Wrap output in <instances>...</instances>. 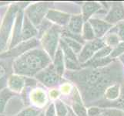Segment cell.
<instances>
[{
    "mask_svg": "<svg viewBox=\"0 0 124 116\" xmlns=\"http://www.w3.org/2000/svg\"><path fill=\"white\" fill-rule=\"evenodd\" d=\"M119 65L113 64L101 68L89 67L83 71L67 72L65 75L80 86L84 101L90 103L102 97L113 82L121 80L122 68Z\"/></svg>",
    "mask_w": 124,
    "mask_h": 116,
    "instance_id": "cell-1",
    "label": "cell"
},
{
    "mask_svg": "<svg viewBox=\"0 0 124 116\" xmlns=\"http://www.w3.org/2000/svg\"><path fill=\"white\" fill-rule=\"evenodd\" d=\"M50 62L51 58L46 51L33 49L17 57L12 63V69L16 74L33 76L49 67Z\"/></svg>",
    "mask_w": 124,
    "mask_h": 116,
    "instance_id": "cell-2",
    "label": "cell"
},
{
    "mask_svg": "<svg viewBox=\"0 0 124 116\" xmlns=\"http://www.w3.org/2000/svg\"><path fill=\"white\" fill-rule=\"evenodd\" d=\"M62 29L59 26L53 25L42 37V47L51 59H53L56 53L58 43L59 40V34Z\"/></svg>",
    "mask_w": 124,
    "mask_h": 116,
    "instance_id": "cell-3",
    "label": "cell"
},
{
    "mask_svg": "<svg viewBox=\"0 0 124 116\" xmlns=\"http://www.w3.org/2000/svg\"><path fill=\"white\" fill-rule=\"evenodd\" d=\"M50 4L49 2H39L29 6L25 9V16L34 26H39L43 21L45 16L49 12Z\"/></svg>",
    "mask_w": 124,
    "mask_h": 116,
    "instance_id": "cell-4",
    "label": "cell"
},
{
    "mask_svg": "<svg viewBox=\"0 0 124 116\" xmlns=\"http://www.w3.org/2000/svg\"><path fill=\"white\" fill-rule=\"evenodd\" d=\"M104 46H106L105 42L100 40V39H95L93 40L87 42L79 54V62L83 63H86L93 58L94 54L98 50H100Z\"/></svg>",
    "mask_w": 124,
    "mask_h": 116,
    "instance_id": "cell-5",
    "label": "cell"
},
{
    "mask_svg": "<svg viewBox=\"0 0 124 116\" xmlns=\"http://www.w3.org/2000/svg\"><path fill=\"white\" fill-rule=\"evenodd\" d=\"M39 45V41L36 39L32 38L31 40H26L23 43L19 44V46H15L13 49H12L8 52L4 53L3 54L0 55V58H6V57H16L24 54L25 53L28 52L29 50H33L35 47Z\"/></svg>",
    "mask_w": 124,
    "mask_h": 116,
    "instance_id": "cell-6",
    "label": "cell"
},
{
    "mask_svg": "<svg viewBox=\"0 0 124 116\" xmlns=\"http://www.w3.org/2000/svg\"><path fill=\"white\" fill-rule=\"evenodd\" d=\"M17 11V8L16 6H12L8 10V15L6 16L4 23L0 31V51H2L6 47V43L8 40V36L9 35L11 30V27L12 25L14 16Z\"/></svg>",
    "mask_w": 124,
    "mask_h": 116,
    "instance_id": "cell-7",
    "label": "cell"
},
{
    "mask_svg": "<svg viewBox=\"0 0 124 116\" xmlns=\"http://www.w3.org/2000/svg\"><path fill=\"white\" fill-rule=\"evenodd\" d=\"M36 78L47 87H53L56 85L60 81V76H59L55 71L54 66L50 65L47 67L43 71H40L36 75Z\"/></svg>",
    "mask_w": 124,
    "mask_h": 116,
    "instance_id": "cell-8",
    "label": "cell"
},
{
    "mask_svg": "<svg viewBox=\"0 0 124 116\" xmlns=\"http://www.w3.org/2000/svg\"><path fill=\"white\" fill-rule=\"evenodd\" d=\"M59 42H60V46L63 52L66 68L72 71H79L81 69V66L77 57H76V54L64 43L62 40Z\"/></svg>",
    "mask_w": 124,
    "mask_h": 116,
    "instance_id": "cell-9",
    "label": "cell"
},
{
    "mask_svg": "<svg viewBox=\"0 0 124 116\" xmlns=\"http://www.w3.org/2000/svg\"><path fill=\"white\" fill-rule=\"evenodd\" d=\"M124 19V4L121 2H113L105 17V21L113 24Z\"/></svg>",
    "mask_w": 124,
    "mask_h": 116,
    "instance_id": "cell-10",
    "label": "cell"
},
{
    "mask_svg": "<svg viewBox=\"0 0 124 116\" xmlns=\"http://www.w3.org/2000/svg\"><path fill=\"white\" fill-rule=\"evenodd\" d=\"M46 18L47 20L55 23L57 26H66L70 23L71 16L63 12L49 9L46 16Z\"/></svg>",
    "mask_w": 124,
    "mask_h": 116,
    "instance_id": "cell-11",
    "label": "cell"
},
{
    "mask_svg": "<svg viewBox=\"0 0 124 116\" xmlns=\"http://www.w3.org/2000/svg\"><path fill=\"white\" fill-rule=\"evenodd\" d=\"M89 23L92 26L96 38H101L113 26L106 21L98 18H90L89 19Z\"/></svg>",
    "mask_w": 124,
    "mask_h": 116,
    "instance_id": "cell-12",
    "label": "cell"
},
{
    "mask_svg": "<svg viewBox=\"0 0 124 116\" xmlns=\"http://www.w3.org/2000/svg\"><path fill=\"white\" fill-rule=\"evenodd\" d=\"M38 35V29H36L29 18L25 16L23 20V27L22 29V40H29L32 39L33 36Z\"/></svg>",
    "mask_w": 124,
    "mask_h": 116,
    "instance_id": "cell-13",
    "label": "cell"
},
{
    "mask_svg": "<svg viewBox=\"0 0 124 116\" xmlns=\"http://www.w3.org/2000/svg\"><path fill=\"white\" fill-rule=\"evenodd\" d=\"M83 18L81 15H74L71 16L69 24L67 25V29L72 33L80 35L81 32L83 31Z\"/></svg>",
    "mask_w": 124,
    "mask_h": 116,
    "instance_id": "cell-14",
    "label": "cell"
},
{
    "mask_svg": "<svg viewBox=\"0 0 124 116\" xmlns=\"http://www.w3.org/2000/svg\"><path fill=\"white\" fill-rule=\"evenodd\" d=\"M22 20H23V12L22 11H19V12L17 15L16 18V23L14 28V33L13 37H12V40L11 42L10 47L11 48H14L16 44L23 40H22Z\"/></svg>",
    "mask_w": 124,
    "mask_h": 116,
    "instance_id": "cell-15",
    "label": "cell"
},
{
    "mask_svg": "<svg viewBox=\"0 0 124 116\" xmlns=\"http://www.w3.org/2000/svg\"><path fill=\"white\" fill-rule=\"evenodd\" d=\"M101 8L100 3L96 2H86L83 6V18L84 22H87V20L90 19L91 16L99 11Z\"/></svg>",
    "mask_w": 124,
    "mask_h": 116,
    "instance_id": "cell-16",
    "label": "cell"
},
{
    "mask_svg": "<svg viewBox=\"0 0 124 116\" xmlns=\"http://www.w3.org/2000/svg\"><path fill=\"white\" fill-rule=\"evenodd\" d=\"M54 68L59 76L64 74V55L61 49H59L54 57Z\"/></svg>",
    "mask_w": 124,
    "mask_h": 116,
    "instance_id": "cell-17",
    "label": "cell"
},
{
    "mask_svg": "<svg viewBox=\"0 0 124 116\" xmlns=\"http://www.w3.org/2000/svg\"><path fill=\"white\" fill-rule=\"evenodd\" d=\"M8 84H9L10 88L12 91H20L21 90H22L24 84H25V80L22 77L13 76V77H11Z\"/></svg>",
    "mask_w": 124,
    "mask_h": 116,
    "instance_id": "cell-18",
    "label": "cell"
},
{
    "mask_svg": "<svg viewBox=\"0 0 124 116\" xmlns=\"http://www.w3.org/2000/svg\"><path fill=\"white\" fill-rule=\"evenodd\" d=\"M74 104L72 105L74 112L76 114L77 116H88L87 111L84 108V106L82 105L80 101V98L78 94H76L74 96Z\"/></svg>",
    "mask_w": 124,
    "mask_h": 116,
    "instance_id": "cell-19",
    "label": "cell"
},
{
    "mask_svg": "<svg viewBox=\"0 0 124 116\" xmlns=\"http://www.w3.org/2000/svg\"><path fill=\"white\" fill-rule=\"evenodd\" d=\"M62 40L76 54H79L81 52V50L83 49V44H80L79 42L68 37H62Z\"/></svg>",
    "mask_w": 124,
    "mask_h": 116,
    "instance_id": "cell-20",
    "label": "cell"
},
{
    "mask_svg": "<svg viewBox=\"0 0 124 116\" xmlns=\"http://www.w3.org/2000/svg\"><path fill=\"white\" fill-rule=\"evenodd\" d=\"M95 33L93 29L92 26L90 23L88 22H85L83 25V40H86L89 41H91L95 40Z\"/></svg>",
    "mask_w": 124,
    "mask_h": 116,
    "instance_id": "cell-21",
    "label": "cell"
},
{
    "mask_svg": "<svg viewBox=\"0 0 124 116\" xmlns=\"http://www.w3.org/2000/svg\"><path fill=\"white\" fill-rule=\"evenodd\" d=\"M119 84L111 85L109 88L106 89L105 92V97L109 100H115L119 97Z\"/></svg>",
    "mask_w": 124,
    "mask_h": 116,
    "instance_id": "cell-22",
    "label": "cell"
},
{
    "mask_svg": "<svg viewBox=\"0 0 124 116\" xmlns=\"http://www.w3.org/2000/svg\"><path fill=\"white\" fill-rule=\"evenodd\" d=\"M112 52V48L110 46H104L100 50H98L97 52L94 54L92 59L96 60V59H101V58H105L107 57V56L111 54Z\"/></svg>",
    "mask_w": 124,
    "mask_h": 116,
    "instance_id": "cell-23",
    "label": "cell"
},
{
    "mask_svg": "<svg viewBox=\"0 0 124 116\" xmlns=\"http://www.w3.org/2000/svg\"><path fill=\"white\" fill-rule=\"evenodd\" d=\"M105 44L106 42V44L109 45V46H110L112 48L113 46H117L119 44V37L118 35H116V33H109V35L106 36V40H105Z\"/></svg>",
    "mask_w": 124,
    "mask_h": 116,
    "instance_id": "cell-24",
    "label": "cell"
},
{
    "mask_svg": "<svg viewBox=\"0 0 124 116\" xmlns=\"http://www.w3.org/2000/svg\"><path fill=\"white\" fill-rule=\"evenodd\" d=\"M40 111L35 108H27L19 112L16 116H39Z\"/></svg>",
    "mask_w": 124,
    "mask_h": 116,
    "instance_id": "cell-25",
    "label": "cell"
},
{
    "mask_svg": "<svg viewBox=\"0 0 124 116\" xmlns=\"http://www.w3.org/2000/svg\"><path fill=\"white\" fill-rule=\"evenodd\" d=\"M12 95V93L7 89H5L0 94V112L2 111L4 108V105L6 104V101Z\"/></svg>",
    "mask_w": 124,
    "mask_h": 116,
    "instance_id": "cell-26",
    "label": "cell"
},
{
    "mask_svg": "<svg viewBox=\"0 0 124 116\" xmlns=\"http://www.w3.org/2000/svg\"><path fill=\"white\" fill-rule=\"evenodd\" d=\"M55 107H56V112L58 116H67V109L62 101H57L55 102Z\"/></svg>",
    "mask_w": 124,
    "mask_h": 116,
    "instance_id": "cell-27",
    "label": "cell"
},
{
    "mask_svg": "<svg viewBox=\"0 0 124 116\" xmlns=\"http://www.w3.org/2000/svg\"><path fill=\"white\" fill-rule=\"evenodd\" d=\"M123 54H124V42L119 44L117 46L114 48V50L111 52V58L116 57L118 56H121Z\"/></svg>",
    "mask_w": 124,
    "mask_h": 116,
    "instance_id": "cell-28",
    "label": "cell"
},
{
    "mask_svg": "<svg viewBox=\"0 0 124 116\" xmlns=\"http://www.w3.org/2000/svg\"><path fill=\"white\" fill-rule=\"evenodd\" d=\"M33 97L36 98L35 101L37 104H42L46 101V94L42 91H37L33 94Z\"/></svg>",
    "mask_w": 124,
    "mask_h": 116,
    "instance_id": "cell-29",
    "label": "cell"
},
{
    "mask_svg": "<svg viewBox=\"0 0 124 116\" xmlns=\"http://www.w3.org/2000/svg\"><path fill=\"white\" fill-rule=\"evenodd\" d=\"M103 110L96 108V107H92L88 110V116H100L102 114Z\"/></svg>",
    "mask_w": 124,
    "mask_h": 116,
    "instance_id": "cell-30",
    "label": "cell"
},
{
    "mask_svg": "<svg viewBox=\"0 0 124 116\" xmlns=\"http://www.w3.org/2000/svg\"><path fill=\"white\" fill-rule=\"evenodd\" d=\"M117 28V35L119 36V39L124 41V23L119 24Z\"/></svg>",
    "mask_w": 124,
    "mask_h": 116,
    "instance_id": "cell-31",
    "label": "cell"
},
{
    "mask_svg": "<svg viewBox=\"0 0 124 116\" xmlns=\"http://www.w3.org/2000/svg\"><path fill=\"white\" fill-rule=\"evenodd\" d=\"M45 116H55V108L53 104H51L47 108Z\"/></svg>",
    "mask_w": 124,
    "mask_h": 116,
    "instance_id": "cell-32",
    "label": "cell"
},
{
    "mask_svg": "<svg viewBox=\"0 0 124 116\" xmlns=\"http://www.w3.org/2000/svg\"><path fill=\"white\" fill-rule=\"evenodd\" d=\"M120 61H121L122 63L124 64V54H123L120 56Z\"/></svg>",
    "mask_w": 124,
    "mask_h": 116,
    "instance_id": "cell-33",
    "label": "cell"
},
{
    "mask_svg": "<svg viewBox=\"0 0 124 116\" xmlns=\"http://www.w3.org/2000/svg\"><path fill=\"white\" fill-rule=\"evenodd\" d=\"M67 116H73V115H72V112H71V111H70V114H68V115H67Z\"/></svg>",
    "mask_w": 124,
    "mask_h": 116,
    "instance_id": "cell-34",
    "label": "cell"
},
{
    "mask_svg": "<svg viewBox=\"0 0 124 116\" xmlns=\"http://www.w3.org/2000/svg\"><path fill=\"white\" fill-rule=\"evenodd\" d=\"M39 116H45V114H43V113H40V114L39 115Z\"/></svg>",
    "mask_w": 124,
    "mask_h": 116,
    "instance_id": "cell-35",
    "label": "cell"
},
{
    "mask_svg": "<svg viewBox=\"0 0 124 116\" xmlns=\"http://www.w3.org/2000/svg\"><path fill=\"white\" fill-rule=\"evenodd\" d=\"M100 116H106V115H104L103 114H102V115H100Z\"/></svg>",
    "mask_w": 124,
    "mask_h": 116,
    "instance_id": "cell-36",
    "label": "cell"
},
{
    "mask_svg": "<svg viewBox=\"0 0 124 116\" xmlns=\"http://www.w3.org/2000/svg\"><path fill=\"white\" fill-rule=\"evenodd\" d=\"M71 112H72V111H71ZM72 115H73V116H76V115H74L73 114H72Z\"/></svg>",
    "mask_w": 124,
    "mask_h": 116,
    "instance_id": "cell-37",
    "label": "cell"
}]
</instances>
